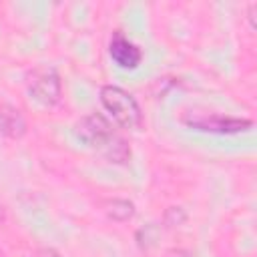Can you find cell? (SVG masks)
Here are the masks:
<instances>
[{"label": "cell", "mask_w": 257, "mask_h": 257, "mask_svg": "<svg viewBox=\"0 0 257 257\" xmlns=\"http://www.w3.org/2000/svg\"><path fill=\"white\" fill-rule=\"evenodd\" d=\"M0 133L10 139H20L26 133V120L18 108L0 104Z\"/></svg>", "instance_id": "6"}, {"label": "cell", "mask_w": 257, "mask_h": 257, "mask_svg": "<svg viewBox=\"0 0 257 257\" xmlns=\"http://www.w3.org/2000/svg\"><path fill=\"white\" fill-rule=\"evenodd\" d=\"M167 257H193V255L189 251H185V249H171L167 253Z\"/></svg>", "instance_id": "10"}, {"label": "cell", "mask_w": 257, "mask_h": 257, "mask_svg": "<svg viewBox=\"0 0 257 257\" xmlns=\"http://www.w3.org/2000/svg\"><path fill=\"white\" fill-rule=\"evenodd\" d=\"M255 10H257V4H251V6H249V20H251V26H253V28H255V16H253Z\"/></svg>", "instance_id": "12"}, {"label": "cell", "mask_w": 257, "mask_h": 257, "mask_svg": "<svg viewBox=\"0 0 257 257\" xmlns=\"http://www.w3.org/2000/svg\"><path fill=\"white\" fill-rule=\"evenodd\" d=\"M106 215L112 221H128L135 215V205L126 199H112L106 203Z\"/></svg>", "instance_id": "8"}, {"label": "cell", "mask_w": 257, "mask_h": 257, "mask_svg": "<svg viewBox=\"0 0 257 257\" xmlns=\"http://www.w3.org/2000/svg\"><path fill=\"white\" fill-rule=\"evenodd\" d=\"M102 155L110 161V163H118V165H124L128 159H131V149H128V145H126V141L122 139V137H114L110 143H108V147L102 151Z\"/></svg>", "instance_id": "7"}, {"label": "cell", "mask_w": 257, "mask_h": 257, "mask_svg": "<svg viewBox=\"0 0 257 257\" xmlns=\"http://www.w3.org/2000/svg\"><path fill=\"white\" fill-rule=\"evenodd\" d=\"M28 92L44 106H54L60 100V78L50 66H36L28 74Z\"/></svg>", "instance_id": "3"}, {"label": "cell", "mask_w": 257, "mask_h": 257, "mask_svg": "<svg viewBox=\"0 0 257 257\" xmlns=\"http://www.w3.org/2000/svg\"><path fill=\"white\" fill-rule=\"evenodd\" d=\"M185 122L197 131L217 133V135H237L253 126L251 118H237V116H225V114H193V116H187Z\"/></svg>", "instance_id": "4"}, {"label": "cell", "mask_w": 257, "mask_h": 257, "mask_svg": "<svg viewBox=\"0 0 257 257\" xmlns=\"http://www.w3.org/2000/svg\"><path fill=\"white\" fill-rule=\"evenodd\" d=\"M34 257H58V253L52 251V249H42V251H38Z\"/></svg>", "instance_id": "11"}, {"label": "cell", "mask_w": 257, "mask_h": 257, "mask_svg": "<svg viewBox=\"0 0 257 257\" xmlns=\"http://www.w3.org/2000/svg\"><path fill=\"white\" fill-rule=\"evenodd\" d=\"M74 133L76 137L86 143L92 149H98L100 153L108 147V143L116 137L112 124L100 114V112H90L86 116H82L76 124H74Z\"/></svg>", "instance_id": "2"}, {"label": "cell", "mask_w": 257, "mask_h": 257, "mask_svg": "<svg viewBox=\"0 0 257 257\" xmlns=\"http://www.w3.org/2000/svg\"><path fill=\"white\" fill-rule=\"evenodd\" d=\"M108 54H110V58L114 60V64L120 66V68H124V70L137 68V66L141 64V60H143L141 48H139L135 42H131V40H128L122 32H118V30L112 32V36H110Z\"/></svg>", "instance_id": "5"}, {"label": "cell", "mask_w": 257, "mask_h": 257, "mask_svg": "<svg viewBox=\"0 0 257 257\" xmlns=\"http://www.w3.org/2000/svg\"><path fill=\"white\" fill-rule=\"evenodd\" d=\"M100 102L104 106V110L112 116V120L116 124H120L122 128H137L143 120L141 114V106L137 102V98L126 92L120 86L114 84H104L100 88Z\"/></svg>", "instance_id": "1"}, {"label": "cell", "mask_w": 257, "mask_h": 257, "mask_svg": "<svg viewBox=\"0 0 257 257\" xmlns=\"http://www.w3.org/2000/svg\"><path fill=\"white\" fill-rule=\"evenodd\" d=\"M185 219H187V213H185L181 207H169V209L165 211V215H163V223H165V227H169V229L183 225Z\"/></svg>", "instance_id": "9"}]
</instances>
